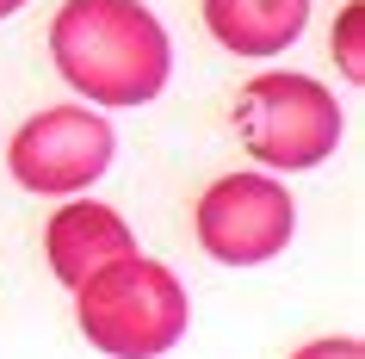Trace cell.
Wrapping results in <instances>:
<instances>
[{
    "instance_id": "cell-9",
    "label": "cell",
    "mask_w": 365,
    "mask_h": 359,
    "mask_svg": "<svg viewBox=\"0 0 365 359\" xmlns=\"http://www.w3.org/2000/svg\"><path fill=\"white\" fill-rule=\"evenodd\" d=\"M291 359H365V340L359 335H322V340H309V347H297Z\"/></svg>"
},
{
    "instance_id": "cell-3",
    "label": "cell",
    "mask_w": 365,
    "mask_h": 359,
    "mask_svg": "<svg viewBox=\"0 0 365 359\" xmlns=\"http://www.w3.org/2000/svg\"><path fill=\"white\" fill-rule=\"evenodd\" d=\"M341 106L316 75H254L235 99V136L260 168L304 173L341 149Z\"/></svg>"
},
{
    "instance_id": "cell-5",
    "label": "cell",
    "mask_w": 365,
    "mask_h": 359,
    "mask_svg": "<svg viewBox=\"0 0 365 359\" xmlns=\"http://www.w3.org/2000/svg\"><path fill=\"white\" fill-rule=\"evenodd\" d=\"M198 248L223 266H267L272 254H285L291 229H297V205L272 173H223L217 186L198 198Z\"/></svg>"
},
{
    "instance_id": "cell-6",
    "label": "cell",
    "mask_w": 365,
    "mask_h": 359,
    "mask_svg": "<svg viewBox=\"0 0 365 359\" xmlns=\"http://www.w3.org/2000/svg\"><path fill=\"white\" fill-rule=\"evenodd\" d=\"M136 236L130 223L118 217L112 205H99V198H75V205H62L43 229V254H50V273H56L68 291L87 285L99 266H112L118 254H130Z\"/></svg>"
},
{
    "instance_id": "cell-1",
    "label": "cell",
    "mask_w": 365,
    "mask_h": 359,
    "mask_svg": "<svg viewBox=\"0 0 365 359\" xmlns=\"http://www.w3.org/2000/svg\"><path fill=\"white\" fill-rule=\"evenodd\" d=\"M50 56L93 106H149L173 75V44L143 0H62L50 19Z\"/></svg>"
},
{
    "instance_id": "cell-10",
    "label": "cell",
    "mask_w": 365,
    "mask_h": 359,
    "mask_svg": "<svg viewBox=\"0 0 365 359\" xmlns=\"http://www.w3.org/2000/svg\"><path fill=\"white\" fill-rule=\"evenodd\" d=\"M19 6H25V0H0V19H6V13H19Z\"/></svg>"
},
{
    "instance_id": "cell-4",
    "label": "cell",
    "mask_w": 365,
    "mask_h": 359,
    "mask_svg": "<svg viewBox=\"0 0 365 359\" xmlns=\"http://www.w3.org/2000/svg\"><path fill=\"white\" fill-rule=\"evenodd\" d=\"M118 155V131L93 106H50V112L25 118L13 143H6V168L25 192L43 198H75L112 168Z\"/></svg>"
},
{
    "instance_id": "cell-7",
    "label": "cell",
    "mask_w": 365,
    "mask_h": 359,
    "mask_svg": "<svg viewBox=\"0 0 365 359\" xmlns=\"http://www.w3.org/2000/svg\"><path fill=\"white\" fill-rule=\"evenodd\" d=\"M309 0H205V31L235 56H279L304 38Z\"/></svg>"
},
{
    "instance_id": "cell-8",
    "label": "cell",
    "mask_w": 365,
    "mask_h": 359,
    "mask_svg": "<svg viewBox=\"0 0 365 359\" xmlns=\"http://www.w3.org/2000/svg\"><path fill=\"white\" fill-rule=\"evenodd\" d=\"M359 25H365V6H359V0H353V6H341V19H334V56H341L346 81L365 75V62H359Z\"/></svg>"
},
{
    "instance_id": "cell-2",
    "label": "cell",
    "mask_w": 365,
    "mask_h": 359,
    "mask_svg": "<svg viewBox=\"0 0 365 359\" xmlns=\"http://www.w3.org/2000/svg\"><path fill=\"white\" fill-rule=\"evenodd\" d=\"M75 322L112 359H161L168 347H180L192 303L168 266L130 248L112 266H99L87 285H75Z\"/></svg>"
}]
</instances>
